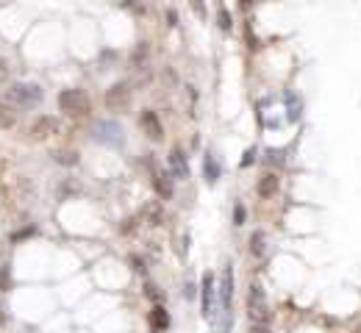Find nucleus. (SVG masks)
Instances as JSON below:
<instances>
[{
  "instance_id": "1",
  "label": "nucleus",
  "mask_w": 361,
  "mask_h": 333,
  "mask_svg": "<svg viewBox=\"0 0 361 333\" xmlns=\"http://www.w3.org/2000/svg\"><path fill=\"white\" fill-rule=\"evenodd\" d=\"M6 103L14 106L17 111L20 108H31L42 103V89L36 84H11L6 89Z\"/></svg>"
},
{
  "instance_id": "2",
  "label": "nucleus",
  "mask_w": 361,
  "mask_h": 333,
  "mask_svg": "<svg viewBox=\"0 0 361 333\" xmlns=\"http://www.w3.org/2000/svg\"><path fill=\"white\" fill-rule=\"evenodd\" d=\"M59 108L70 117H86L92 111V103H89V94L84 89H64L59 94Z\"/></svg>"
},
{
  "instance_id": "3",
  "label": "nucleus",
  "mask_w": 361,
  "mask_h": 333,
  "mask_svg": "<svg viewBox=\"0 0 361 333\" xmlns=\"http://www.w3.org/2000/svg\"><path fill=\"white\" fill-rule=\"evenodd\" d=\"M248 317H250V325H267L272 317L267 297H264V289L258 283H253L248 291Z\"/></svg>"
},
{
  "instance_id": "4",
  "label": "nucleus",
  "mask_w": 361,
  "mask_h": 333,
  "mask_svg": "<svg viewBox=\"0 0 361 333\" xmlns=\"http://www.w3.org/2000/svg\"><path fill=\"white\" fill-rule=\"evenodd\" d=\"M94 139H98L100 145H111V147H120L122 142H125L120 122H114V120H103V122H98V125H94Z\"/></svg>"
},
{
  "instance_id": "5",
  "label": "nucleus",
  "mask_w": 361,
  "mask_h": 333,
  "mask_svg": "<svg viewBox=\"0 0 361 333\" xmlns=\"http://www.w3.org/2000/svg\"><path fill=\"white\" fill-rule=\"evenodd\" d=\"M217 314H220V308H217V286H214V275L206 272V275H203V317H206L208 322H217Z\"/></svg>"
},
{
  "instance_id": "6",
  "label": "nucleus",
  "mask_w": 361,
  "mask_h": 333,
  "mask_svg": "<svg viewBox=\"0 0 361 333\" xmlns=\"http://www.w3.org/2000/svg\"><path fill=\"white\" fill-rule=\"evenodd\" d=\"M128 103H131V84L128 81H120V84H114L106 92V106L111 111H125Z\"/></svg>"
},
{
  "instance_id": "7",
  "label": "nucleus",
  "mask_w": 361,
  "mask_h": 333,
  "mask_svg": "<svg viewBox=\"0 0 361 333\" xmlns=\"http://www.w3.org/2000/svg\"><path fill=\"white\" fill-rule=\"evenodd\" d=\"M139 128H142V133H145L150 142H161V139H164V125H161V120H159V114H156V111H142Z\"/></svg>"
},
{
  "instance_id": "8",
  "label": "nucleus",
  "mask_w": 361,
  "mask_h": 333,
  "mask_svg": "<svg viewBox=\"0 0 361 333\" xmlns=\"http://www.w3.org/2000/svg\"><path fill=\"white\" fill-rule=\"evenodd\" d=\"M217 295H220V311H222V314L231 311V297H234V269H231V264L222 269V275H220Z\"/></svg>"
},
{
  "instance_id": "9",
  "label": "nucleus",
  "mask_w": 361,
  "mask_h": 333,
  "mask_svg": "<svg viewBox=\"0 0 361 333\" xmlns=\"http://www.w3.org/2000/svg\"><path fill=\"white\" fill-rule=\"evenodd\" d=\"M169 169H173V175L178 181L189 178V164H186V155H183L181 147H173V150H169Z\"/></svg>"
},
{
  "instance_id": "10",
  "label": "nucleus",
  "mask_w": 361,
  "mask_h": 333,
  "mask_svg": "<svg viewBox=\"0 0 361 333\" xmlns=\"http://www.w3.org/2000/svg\"><path fill=\"white\" fill-rule=\"evenodd\" d=\"M56 128H59V122L53 117H39V120H33V125H31V136L33 139H47L50 133H56Z\"/></svg>"
},
{
  "instance_id": "11",
  "label": "nucleus",
  "mask_w": 361,
  "mask_h": 333,
  "mask_svg": "<svg viewBox=\"0 0 361 333\" xmlns=\"http://www.w3.org/2000/svg\"><path fill=\"white\" fill-rule=\"evenodd\" d=\"M278 186H281V181H278V175L267 172V175H261V178H258V186H256V192H258V197H272V194L278 192Z\"/></svg>"
},
{
  "instance_id": "12",
  "label": "nucleus",
  "mask_w": 361,
  "mask_h": 333,
  "mask_svg": "<svg viewBox=\"0 0 361 333\" xmlns=\"http://www.w3.org/2000/svg\"><path fill=\"white\" fill-rule=\"evenodd\" d=\"M250 256H253L256 261H264V256H267V233H264V230H256V233L250 236Z\"/></svg>"
},
{
  "instance_id": "13",
  "label": "nucleus",
  "mask_w": 361,
  "mask_h": 333,
  "mask_svg": "<svg viewBox=\"0 0 361 333\" xmlns=\"http://www.w3.org/2000/svg\"><path fill=\"white\" fill-rule=\"evenodd\" d=\"M203 175H206V183H217L220 181V161H217V155H206L203 159Z\"/></svg>"
},
{
  "instance_id": "14",
  "label": "nucleus",
  "mask_w": 361,
  "mask_h": 333,
  "mask_svg": "<svg viewBox=\"0 0 361 333\" xmlns=\"http://www.w3.org/2000/svg\"><path fill=\"white\" fill-rule=\"evenodd\" d=\"M150 325H153L156 333H161V330L169 328V314L164 311V305H156V308L150 311Z\"/></svg>"
},
{
  "instance_id": "15",
  "label": "nucleus",
  "mask_w": 361,
  "mask_h": 333,
  "mask_svg": "<svg viewBox=\"0 0 361 333\" xmlns=\"http://www.w3.org/2000/svg\"><path fill=\"white\" fill-rule=\"evenodd\" d=\"M17 122V108L9 103H0V128H14Z\"/></svg>"
},
{
  "instance_id": "16",
  "label": "nucleus",
  "mask_w": 361,
  "mask_h": 333,
  "mask_svg": "<svg viewBox=\"0 0 361 333\" xmlns=\"http://www.w3.org/2000/svg\"><path fill=\"white\" fill-rule=\"evenodd\" d=\"M156 192H159V197L169 200L173 197V178L169 175H156Z\"/></svg>"
},
{
  "instance_id": "17",
  "label": "nucleus",
  "mask_w": 361,
  "mask_h": 333,
  "mask_svg": "<svg viewBox=\"0 0 361 333\" xmlns=\"http://www.w3.org/2000/svg\"><path fill=\"white\" fill-rule=\"evenodd\" d=\"M53 159H56L59 164H75L78 153H72V150H56V153H53Z\"/></svg>"
},
{
  "instance_id": "18",
  "label": "nucleus",
  "mask_w": 361,
  "mask_h": 333,
  "mask_svg": "<svg viewBox=\"0 0 361 333\" xmlns=\"http://www.w3.org/2000/svg\"><path fill=\"white\" fill-rule=\"evenodd\" d=\"M145 214L150 217V225H161V222H164V217H161V208H159V206H147Z\"/></svg>"
},
{
  "instance_id": "19",
  "label": "nucleus",
  "mask_w": 361,
  "mask_h": 333,
  "mask_svg": "<svg viewBox=\"0 0 361 333\" xmlns=\"http://www.w3.org/2000/svg\"><path fill=\"white\" fill-rule=\"evenodd\" d=\"M286 106H289V120L300 117V103H295V94H286Z\"/></svg>"
},
{
  "instance_id": "20",
  "label": "nucleus",
  "mask_w": 361,
  "mask_h": 333,
  "mask_svg": "<svg viewBox=\"0 0 361 333\" xmlns=\"http://www.w3.org/2000/svg\"><path fill=\"white\" fill-rule=\"evenodd\" d=\"M217 19H220V28H222V31L231 28V14H228V9H220V11H217Z\"/></svg>"
},
{
  "instance_id": "21",
  "label": "nucleus",
  "mask_w": 361,
  "mask_h": 333,
  "mask_svg": "<svg viewBox=\"0 0 361 333\" xmlns=\"http://www.w3.org/2000/svg\"><path fill=\"white\" fill-rule=\"evenodd\" d=\"M256 161V147H248V150H244V159H242V167H250Z\"/></svg>"
},
{
  "instance_id": "22",
  "label": "nucleus",
  "mask_w": 361,
  "mask_h": 333,
  "mask_svg": "<svg viewBox=\"0 0 361 333\" xmlns=\"http://www.w3.org/2000/svg\"><path fill=\"white\" fill-rule=\"evenodd\" d=\"M145 295H147V297H150V300H161V291H159V289H156V286H153V283H147V286H145Z\"/></svg>"
},
{
  "instance_id": "23",
  "label": "nucleus",
  "mask_w": 361,
  "mask_h": 333,
  "mask_svg": "<svg viewBox=\"0 0 361 333\" xmlns=\"http://www.w3.org/2000/svg\"><path fill=\"white\" fill-rule=\"evenodd\" d=\"M234 225H244V206H236V211H234Z\"/></svg>"
},
{
  "instance_id": "24",
  "label": "nucleus",
  "mask_w": 361,
  "mask_h": 333,
  "mask_svg": "<svg viewBox=\"0 0 361 333\" xmlns=\"http://www.w3.org/2000/svg\"><path fill=\"white\" fill-rule=\"evenodd\" d=\"M131 264H134V269H136V272H145V261H142L139 256H131Z\"/></svg>"
},
{
  "instance_id": "25",
  "label": "nucleus",
  "mask_w": 361,
  "mask_h": 333,
  "mask_svg": "<svg viewBox=\"0 0 361 333\" xmlns=\"http://www.w3.org/2000/svg\"><path fill=\"white\" fill-rule=\"evenodd\" d=\"M9 78V64H6V58H0V84Z\"/></svg>"
},
{
  "instance_id": "26",
  "label": "nucleus",
  "mask_w": 361,
  "mask_h": 333,
  "mask_svg": "<svg viewBox=\"0 0 361 333\" xmlns=\"http://www.w3.org/2000/svg\"><path fill=\"white\" fill-rule=\"evenodd\" d=\"M250 333H270L267 325H250Z\"/></svg>"
},
{
  "instance_id": "27",
  "label": "nucleus",
  "mask_w": 361,
  "mask_h": 333,
  "mask_svg": "<svg viewBox=\"0 0 361 333\" xmlns=\"http://www.w3.org/2000/svg\"><path fill=\"white\" fill-rule=\"evenodd\" d=\"M183 295H186V300H192V297H195V286H192V283H186V289H183Z\"/></svg>"
}]
</instances>
